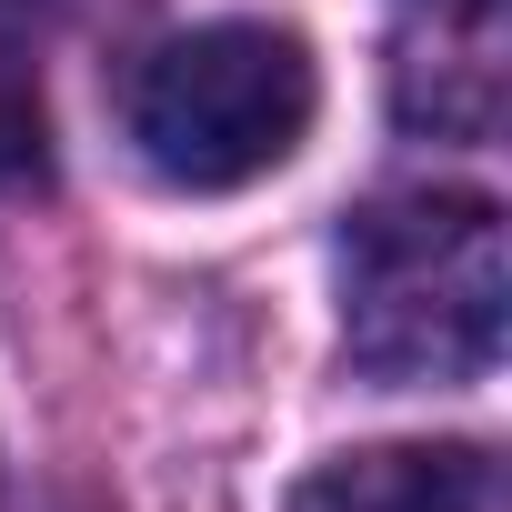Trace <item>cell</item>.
Masks as SVG:
<instances>
[{
  "label": "cell",
  "mask_w": 512,
  "mask_h": 512,
  "mask_svg": "<svg viewBox=\"0 0 512 512\" xmlns=\"http://www.w3.org/2000/svg\"><path fill=\"white\" fill-rule=\"evenodd\" d=\"M512 251L482 191H402L342 231V362L362 382H482L502 362Z\"/></svg>",
  "instance_id": "6da1fadb"
},
{
  "label": "cell",
  "mask_w": 512,
  "mask_h": 512,
  "mask_svg": "<svg viewBox=\"0 0 512 512\" xmlns=\"http://www.w3.org/2000/svg\"><path fill=\"white\" fill-rule=\"evenodd\" d=\"M41 171V81L0 51V191Z\"/></svg>",
  "instance_id": "277c9868"
},
{
  "label": "cell",
  "mask_w": 512,
  "mask_h": 512,
  "mask_svg": "<svg viewBox=\"0 0 512 512\" xmlns=\"http://www.w3.org/2000/svg\"><path fill=\"white\" fill-rule=\"evenodd\" d=\"M292 512H502V462L482 442H382L322 462Z\"/></svg>",
  "instance_id": "3957f363"
},
{
  "label": "cell",
  "mask_w": 512,
  "mask_h": 512,
  "mask_svg": "<svg viewBox=\"0 0 512 512\" xmlns=\"http://www.w3.org/2000/svg\"><path fill=\"white\" fill-rule=\"evenodd\" d=\"M322 101V71L302 31L272 21H211L141 61L131 81V141L171 191H241L302 151Z\"/></svg>",
  "instance_id": "7a4b0ae2"
},
{
  "label": "cell",
  "mask_w": 512,
  "mask_h": 512,
  "mask_svg": "<svg viewBox=\"0 0 512 512\" xmlns=\"http://www.w3.org/2000/svg\"><path fill=\"white\" fill-rule=\"evenodd\" d=\"M432 11H462V21H482V11H492V0H432Z\"/></svg>",
  "instance_id": "5b68a950"
}]
</instances>
